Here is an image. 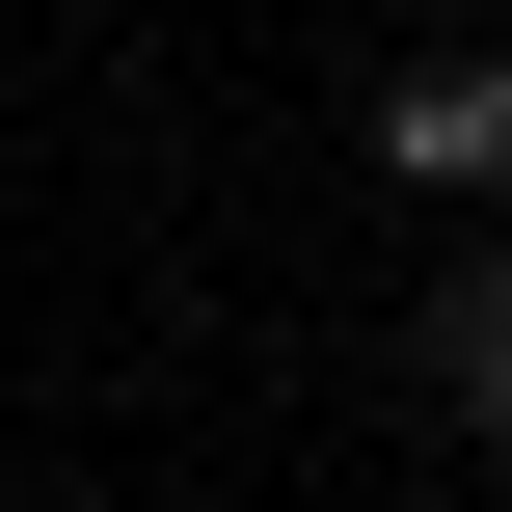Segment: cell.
Wrapping results in <instances>:
<instances>
[{
	"label": "cell",
	"instance_id": "6da1fadb",
	"mask_svg": "<svg viewBox=\"0 0 512 512\" xmlns=\"http://www.w3.org/2000/svg\"><path fill=\"white\" fill-rule=\"evenodd\" d=\"M378 189L405 216H512V27H459V54L378 81Z\"/></svg>",
	"mask_w": 512,
	"mask_h": 512
}]
</instances>
